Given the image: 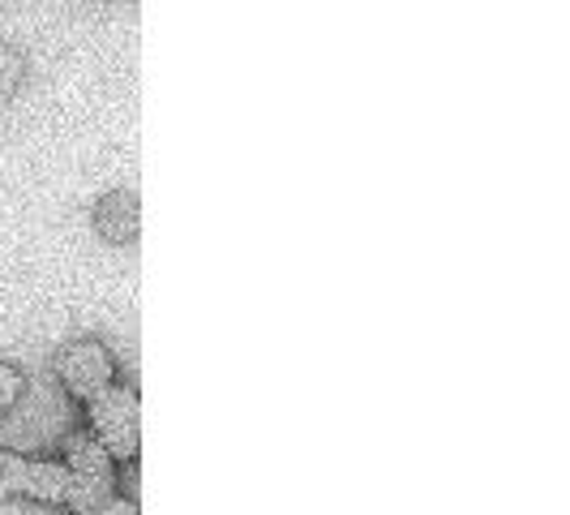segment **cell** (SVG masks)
Returning <instances> with one entry per match:
<instances>
[{
    "mask_svg": "<svg viewBox=\"0 0 570 515\" xmlns=\"http://www.w3.org/2000/svg\"><path fill=\"white\" fill-rule=\"evenodd\" d=\"M27 396V373L18 370L13 361H0V417H9Z\"/></svg>",
    "mask_w": 570,
    "mask_h": 515,
    "instance_id": "cell-7",
    "label": "cell"
},
{
    "mask_svg": "<svg viewBox=\"0 0 570 515\" xmlns=\"http://www.w3.org/2000/svg\"><path fill=\"white\" fill-rule=\"evenodd\" d=\"M86 404V434L116 459V464H134L142 451V404L138 391L125 382H108L104 391H95Z\"/></svg>",
    "mask_w": 570,
    "mask_h": 515,
    "instance_id": "cell-1",
    "label": "cell"
},
{
    "mask_svg": "<svg viewBox=\"0 0 570 515\" xmlns=\"http://www.w3.org/2000/svg\"><path fill=\"white\" fill-rule=\"evenodd\" d=\"M52 370L73 400H90L95 391L116 382V357L104 340H73L57 352Z\"/></svg>",
    "mask_w": 570,
    "mask_h": 515,
    "instance_id": "cell-4",
    "label": "cell"
},
{
    "mask_svg": "<svg viewBox=\"0 0 570 515\" xmlns=\"http://www.w3.org/2000/svg\"><path fill=\"white\" fill-rule=\"evenodd\" d=\"M95 232L108 241V245H129V241H138V232H142V211H138V198L129 194V190H112V194H104V198L95 202Z\"/></svg>",
    "mask_w": 570,
    "mask_h": 515,
    "instance_id": "cell-5",
    "label": "cell"
},
{
    "mask_svg": "<svg viewBox=\"0 0 570 515\" xmlns=\"http://www.w3.org/2000/svg\"><path fill=\"white\" fill-rule=\"evenodd\" d=\"M43 503L65 507L69 498V468L57 456H22V451H0V503Z\"/></svg>",
    "mask_w": 570,
    "mask_h": 515,
    "instance_id": "cell-2",
    "label": "cell"
},
{
    "mask_svg": "<svg viewBox=\"0 0 570 515\" xmlns=\"http://www.w3.org/2000/svg\"><path fill=\"white\" fill-rule=\"evenodd\" d=\"M27 82V57L9 43H0V99H13Z\"/></svg>",
    "mask_w": 570,
    "mask_h": 515,
    "instance_id": "cell-6",
    "label": "cell"
},
{
    "mask_svg": "<svg viewBox=\"0 0 570 515\" xmlns=\"http://www.w3.org/2000/svg\"><path fill=\"white\" fill-rule=\"evenodd\" d=\"M73 515H142V512H138V503H134V498H125V494H108V498H99V503H90V507H78Z\"/></svg>",
    "mask_w": 570,
    "mask_h": 515,
    "instance_id": "cell-8",
    "label": "cell"
},
{
    "mask_svg": "<svg viewBox=\"0 0 570 515\" xmlns=\"http://www.w3.org/2000/svg\"><path fill=\"white\" fill-rule=\"evenodd\" d=\"M65 468H69V498H65V512H78V507H90V503H99V498H108L116 494L120 486V473H116V459L86 434H69L65 438Z\"/></svg>",
    "mask_w": 570,
    "mask_h": 515,
    "instance_id": "cell-3",
    "label": "cell"
}]
</instances>
